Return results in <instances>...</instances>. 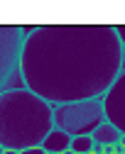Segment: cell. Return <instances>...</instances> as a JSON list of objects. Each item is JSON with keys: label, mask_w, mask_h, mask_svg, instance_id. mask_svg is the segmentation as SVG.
<instances>
[{"label": "cell", "mask_w": 125, "mask_h": 154, "mask_svg": "<svg viewBox=\"0 0 125 154\" xmlns=\"http://www.w3.org/2000/svg\"><path fill=\"white\" fill-rule=\"evenodd\" d=\"M123 59L113 25H42L25 37L20 79L52 108L93 100L108 93Z\"/></svg>", "instance_id": "1"}, {"label": "cell", "mask_w": 125, "mask_h": 154, "mask_svg": "<svg viewBox=\"0 0 125 154\" xmlns=\"http://www.w3.org/2000/svg\"><path fill=\"white\" fill-rule=\"evenodd\" d=\"M54 130V112L47 100L32 91L8 88L0 93V147L25 152L42 147L44 137Z\"/></svg>", "instance_id": "2"}, {"label": "cell", "mask_w": 125, "mask_h": 154, "mask_svg": "<svg viewBox=\"0 0 125 154\" xmlns=\"http://www.w3.org/2000/svg\"><path fill=\"white\" fill-rule=\"evenodd\" d=\"M52 112H54V127L69 137H91L106 122V110H103L101 98L54 105Z\"/></svg>", "instance_id": "3"}, {"label": "cell", "mask_w": 125, "mask_h": 154, "mask_svg": "<svg viewBox=\"0 0 125 154\" xmlns=\"http://www.w3.org/2000/svg\"><path fill=\"white\" fill-rule=\"evenodd\" d=\"M25 34L17 25H0V93L12 88V81H20V56H22Z\"/></svg>", "instance_id": "4"}, {"label": "cell", "mask_w": 125, "mask_h": 154, "mask_svg": "<svg viewBox=\"0 0 125 154\" xmlns=\"http://www.w3.org/2000/svg\"><path fill=\"white\" fill-rule=\"evenodd\" d=\"M103 110H106V122H111L120 134H125V69L113 81L108 93L103 95Z\"/></svg>", "instance_id": "5"}, {"label": "cell", "mask_w": 125, "mask_h": 154, "mask_svg": "<svg viewBox=\"0 0 125 154\" xmlns=\"http://www.w3.org/2000/svg\"><path fill=\"white\" fill-rule=\"evenodd\" d=\"M69 147H71V137L64 134L61 130H56V127L44 137V142H42V149H44L47 154H61V152H66Z\"/></svg>", "instance_id": "6"}, {"label": "cell", "mask_w": 125, "mask_h": 154, "mask_svg": "<svg viewBox=\"0 0 125 154\" xmlns=\"http://www.w3.org/2000/svg\"><path fill=\"white\" fill-rule=\"evenodd\" d=\"M91 137H93V142H96V144H101V147H113V144H120L123 134H120L111 122H103V125L91 134Z\"/></svg>", "instance_id": "7"}, {"label": "cell", "mask_w": 125, "mask_h": 154, "mask_svg": "<svg viewBox=\"0 0 125 154\" xmlns=\"http://www.w3.org/2000/svg\"><path fill=\"white\" fill-rule=\"evenodd\" d=\"M74 154H91L93 149V137H71V147Z\"/></svg>", "instance_id": "8"}, {"label": "cell", "mask_w": 125, "mask_h": 154, "mask_svg": "<svg viewBox=\"0 0 125 154\" xmlns=\"http://www.w3.org/2000/svg\"><path fill=\"white\" fill-rule=\"evenodd\" d=\"M115 32H118V39H120V44H123V49H125V25H118Z\"/></svg>", "instance_id": "9"}, {"label": "cell", "mask_w": 125, "mask_h": 154, "mask_svg": "<svg viewBox=\"0 0 125 154\" xmlns=\"http://www.w3.org/2000/svg\"><path fill=\"white\" fill-rule=\"evenodd\" d=\"M20 154H47L42 147H30V149H25V152H20Z\"/></svg>", "instance_id": "10"}, {"label": "cell", "mask_w": 125, "mask_h": 154, "mask_svg": "<svg viewBox=\"0 0 125 154\" xmlns=\"http://www.w3.org/2000/svg\"><path fill=\"white\" fill-rule=\"evenodd\" d=\"M3 154H20V152H12V149H5Z\"/></svg>", "instance_id": "11"}, {"label": "cell", "mask_w": 125, "mask_h": 154, "mask_svg": "<svg viewBox=\"0 0 125 154\" xmlns=\"http://www.w3.org/2000/svg\"><path fill=\"white\" fill-rule=\"evenodd\" d=\"M120 147H123V149H125V134H123V140H120Z\"/></svg>", "instance_id": "12"}, {"label": "cell", "mask_w": 125, "mask_h": 154, "mask_svg": "<svg viewBox=\"0 0 125 154\" xmlns=\"http://www.w3.org/2000/svg\"><path fill=\"white\" fill-rule=\"evenodd\" d=\"M61 154H74V152H71V149H66V152H61Z\"/></svg>", "instance_id": "13"}, {"label": "cell", "mask_w": 125, "mask_h": 154, "mask_svg": "<svg viewBox=\"0 0 125 154\" xmlns=\"http://www.w3.org/2000/svg\"><path fill=\"white\" fill-rule=\"evenodd\" d=\"M3 152H5V149H3V147H0V154H3Z\"/></svg>", "instance_id": "14"}]
</instances>
